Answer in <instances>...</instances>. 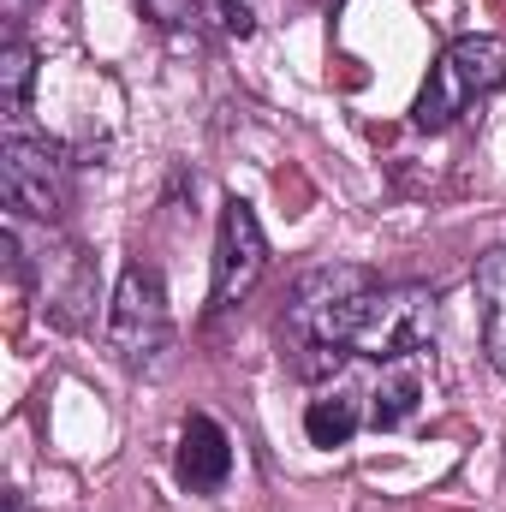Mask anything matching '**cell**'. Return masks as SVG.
<instances>
[{
	"label": "cell",
	"mask_w": 506,
	"mask_h": 512,
	"mask_svg": "<svg viewBox=\"0 0 506 512\" xmlns=\"http://www.w3.org/2000/svg\"><path fill=\"white\" fill-rule=\"evenodd\" d=\"M376 292L381 280L364 262H322V268L298 274V286L280 310V358L292 364V376H304V382L340 376Z\"/></svg>",
	"instance_id": "6da1fadb"
},
{
	"label": "cell",
	"mask_w": 506,
	"mask_h": 512,
	"mask_svg": "<svg viewBox=\"0 0 506 512\" xmlns=\"http://www.w3.org/2000/svg\"><path fill=\"white\" fill-rule=\"evenodd\" d=\"M501 84H506V36H459L429 66V84H423L411 120L423 131H441L465 108H477L483 96H495Z\"/></svg>",
	"instance_id": "7a4b0ae2"
},
{
	"label": "cell",
	"mask_w": 506,
	"mask_h": 512,
	"mask_svg": "<svg viewBox=\"0 0 506 512\" xmlns=\"http://www.w3.org/2000/svg\"><path fill=\"white\" fill-rule=\"evenodd\" d=\"M108 352L126 364V370H149L167 340H173V310H167V286L149 262H126L114 298H108Z\"/></svg>",
	"instance_id": "3957f363"
},
{
	"label": "cell",
	"mask_w": 506,
	"mask_h": 512,
	"mask_svg": "<svg viewBox=\"0 0 506 512\" xmlns=\"http://www.w3.org/2000/svg\"><path fill=\"white\" fill-rule=\"evenodd\" d=\"M0 197L12 221H42L54 227L72 209V161L48 137H12L0 149Z\"/></svg>",
	"instance_id": "277c9868"
},
{
	"label": "cell",
	"mask_w": 506,
	"mask_h": 512,
	"mask_svg": "<svg viewBox=\"0 0 506 512\" xmlns=\"http://www.w3.org/2000/svg\"><path fill=\"white\" fill-rule=\"evenodd\" d=\"M435 322H441V304H435L429 286H381L370 298V310H364L352 358H370V364L423 358L429 340H435Z\"/></svg>",
	"instance_id": "5b68a950"
},
{
	"label": "cell",
	"mask_w": 506,
	"mask_h": 512,
	"mask_svg": "<svg viewBox=\"0 0 506 512\" xmlns=\"http://www.w3.org/2000/svg\"><path fill=\"white\" fill-rule=\"evenodd\" d=\"M268 268V239L256 227L251 203L227 197L221 203V227H215V286H209V310H239L256 292Z\"/></svg>",
	"instance_id": "8992f818"
},
{
	"label": "cell",
	"mask_w": 506,
	"mask_h": 512,
	"mask_svg": "<svg viewBox=\"0 0 506 512\" xmlns=\"http://www.w3.org/2000/svg\"><path fill=\"white\" fill-rule=\"evenodd\" d=\"M233 477V441L209 411H191L179 429V483L191 495H215Z\"/></svg>",
	"instance_id": "52a82bcc"
},
{
	"label": "cell",
	"mask_w": 506,
	"mask_h": 512,
	"mask_svg": "<svg viewBox=\"0 0 506 512\" xmlns=\"http://www.w3.org/2000/svg\"><path fill=\"white\" fill-rule=\"evenodd\" d=\"M364 423H370V382H358V376H334L304 405V435L316 447H346Z\"/></svg>",
	"instance_id": "ba28073f"
},
{
	"label": "cell",
	"mask_w": 506,
	"mask_h": 512,
	"mask_svg": "<svg viewBox=\"0 0 506 512\" xmlns=\"http://www.w3.org/2000/svg\"><path fill=\"white\" fill-rule=\"evenodd\" d=\"M471 292H477V322H483V352L489 364L501 370L506 382V251L477 256V274H471Z\"/></svg>",
	"instance_id": "9c48e42d"
},
{
	"label": "cell",
	"mask_w": 506,
	"mask_h": 512,
	"mask_svg": "<svg viewBox=\"0 0 506 512\" xmlns=\"http://www.w3.org/2000/svg\"><path fill=\"white\" fill-rule=\"evenodd\" d=\"M417 405H423V364L417 358L381 364V376L370 382V429H399Z\"/></svg>",
	"instance_id": "30bf717a"
},
{
	"label": "cell",
	"mask_w": 506,
	"mask_h": 512,
	"mask_svg": "<svg viewBox=\"0 0 506 512\" xmlns=\"http://www.w3.org/2000/svg\"><path fill=\"white\" fill-rule=\"evenodd\" d=\"M30 78H36V54H30L24 36H12V42L0 48V108H6V120H24V108H30Z\"/></svg>",
	"instance_id": "8fae6325"
},
{
	"label": "cell",
	"mask_w": 506,
	"mask_h": 512,
	"mask_svg": "<svg viewBox=\"0 0 506 512\" xmlns=\"http://www.w3.org/2000/svg\"><path fill=\"white\" fill-rule=\"evenodd\" d=\"M209 6L215 0H143V12L155 24H197V18H209Z\"/></svg>",
	"instance_id": "7c38bea8"
},
{
	"label": "cell",
	"mask_w": 506,
	"mask_h": 512,
	"mask_svg": "<svg viewBox=\"0 0 506 512\" xmlns=\"http://www.w3.org/2000/svg\"><path fill=\"white\" fill-rule=\"evenodd\" d=\"M12 512H36V507H30V501H24V495H12Z\"/></svg>",
	"instance_id": "4fadbf2b"
}]
</instances>
